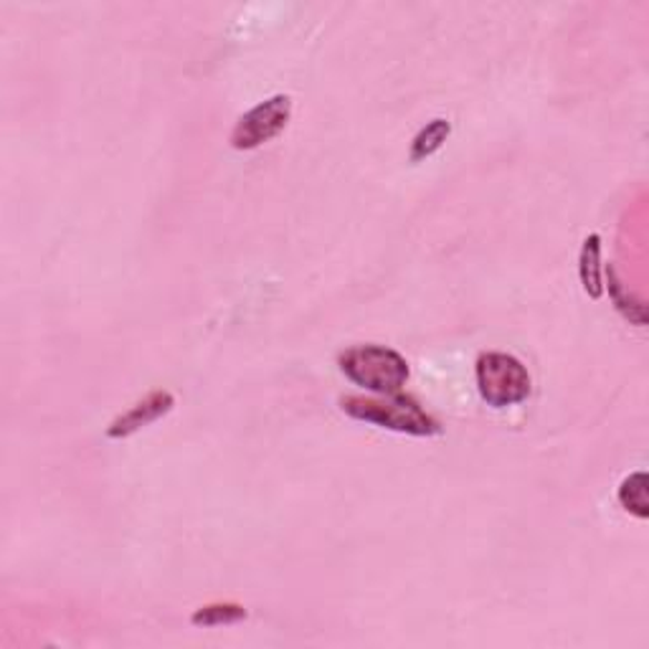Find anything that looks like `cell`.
Instances as JSON below:
<instances>
[{
  "instance_id": "6da1fadb",
  "label": "cell",
  "mask_w": 649,
  "mask_h": 649,
  "mask_svg": "<svg viewBox=\"0 0 649 649\" xmlns=\"http://www.w3.org/2000/svg\"><path fill=\"white\" fill-rule=\"evenodd\" d=\"M343 414L351 419L366 422L381 429L408 434V437H437L442 432L439 422L432 414L414 402V398L394 394V396H343Z\"/></svg>"
},
{
  "instance_id": "7a4b0ae2",
  "label": "cell",
  "mask_w": 649,
  "mask_h": 649,
  "mask_svg": "<svg viewBox=\"0 0 649 649\" xmlns=\"http://www.w3.org/2000/svg\"><path fill=\"white\" fill-rule=\"evenodd\" d=\"M343 376L376 396L402 394L412 368L402 353L386 345H353L337 358Z\"/></svg>"
},
{
  "instance_id": "3957f363",
  "label": "cell",
  "mask_w": 649,
  "mask_h": 649,
  "mask_svg": "<svg viewBox=\"0 0 649 649\" xmlns=\"http://www.w3.org/2000/svg\"><path fill=\"white\" fill-rule=\"evenodd\" d=\"M477 394L487 406L510 408L530 396L533 381L528 368L510 353L487 351L475 363Z\"/></svg>"
},
{
  "instance_id": "277c9868",
  "label": "cell",
  "mask_w": 649,
  "mask_h": 649,
  "mask_svg": "<svg viewBox=\"0 0 649 649\" xmlns=\"http://www.w3.org/2000/svg\"><path fill=\"white\" fill-rule=\"evenodd\" d=\"M292 118V97L274 94L266 97L264 102L254 104L252 110L244 112L231 132V148L234 150H256L280 138Z\"/></svg>"
},
{
  "instance_id": "5b68a950",
  "label": "cell",
  "mask_w": 649,
  "mask_h": 649,
  "mask_svg": "<svg viewBox=\"0 0 649 649\" xmlns=\"http://www.w3.org/2000/svg\"><path fill=\"white\" fill-rule=\"evenodd\" d=\"M173 406L175 396L171 391H150V394L145 398H140L135 406H130L128 412L118 416V419H112V424L107 426L104 432L107 439H128L140 429H145V426L163 419L168 412H173Z\"/></svg>"
},
{
  "instance_id": "8992f818",
  "label": "cell",
  "mask_w": 649,
  "mask_h": 649,
  "mask_svg": "<svg viewBox=\"0 0 649 649\" xmlns=\"http://www.w3.org/2000/svg\"><path fill=\"white\" fill-rule=\"evenodd\" d=\"M581 287L591 300L604 297V264H601V236L589 234L581 244L579 254Z\"/></svg>"
},
{
  "instance_id": "52a82bcc",
  "label": "cell",
  "mask_w": 649,
  "mask_h": 649,
  "mask_svg": "<svg viewBox=\"0 0 649 649\" xmlns=\"http://www.w3.org/2000/svg\"><path fill=\"white\" fill-rule=\"evenodd\" d=\"M449 135H452V122L447 118H434L432 122H426L412 140L408 160H412V163H424L426 158L439 153V150L444 148V142L449 140Z\"/></svg>"
},
{
  "instance_id": "ba28073f",
  "label": "cell",
  "mask_w": 649,
  "mask_h": 649,
  "mask_svg": "<svg viewBox=\"0 0 649 649\" xmlns=\"http://www.w3.org/2000/svg\"><path fill=\"white\" fill-rule=\"evenodd\" d=\"M607 290L611 302H615V307L625 315V320L635 323L637 327L647 325V305L642 300H637L632 292L617 280V272L611 270V266H604V292Z\"/></svg>"
},
{
  "instance_id": "9c48e42d",
  "label": "cell",
  "mask_w": 649,
  "mask_h": 649,
  "mask_svg": "<svg viewBox=\"0 0 649 649\" xmlns=\"http://www.w3.org/2000/svg\"><path fill=\"white\" fill-rule=\"evenodd\" d=\"M249 617V611L236 601H216V604H206V607L195 609L191 615V625L193 627H203V629H213V627H229V625H239Z\"/></svg>"
},
{
  "instance_id": "30bf717a",
  "label": "cell",
  "mask_w": 649,
  "mask_h": 649,
  "mask_svg": "<svg viewBox=\"0 0 649 649\" xmlns=\"http://www.w3.org/2000/svg\"><path fill=\"white\" fill-rule=\"evenodd\" d=\"M619 505L627 513H632L635 518L647 520L649 518V477L647 473H632L625 483L619 485Z\"/></svg>"
}]
</instances>
